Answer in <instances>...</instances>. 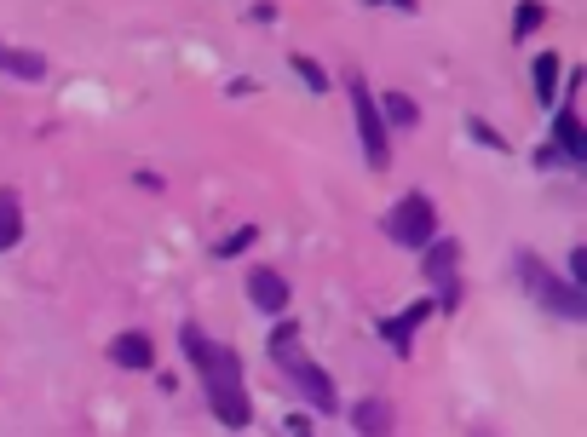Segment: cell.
I'll use <instances>...</instances> for the list:
<instances>
[{"label": "cell", "mask_w": 587, "mask_h": 437, "mask_svg": "<svg viewBox=\"0 0 587 437\" xmlns=\"http://www.w3.org/2000/svg\"><path fill=\"white\" fill-rule=\"evenodd\" d=\"M386 236L398 242V248H426L432 236H438V207L426 190H409L392 213H386Z\"/></svg>", "instance_id": "8992f818"}, {"label": "cell", "mask_w": 587, "mask_h": 437, "mask_svg": "<svg viewBox=\"0 0 587 437\" xmlns=\"http://www.w3.org/2000/svg\"><path fill=\"white\" fill-rule=\"evenodd\" d=\"M513 265H518L524 294L536 299L541 311H553V317H564V322H587V288H576V282L553 276V271H547V259H541L536 248H518Z\"/></svg>", "instance_id": "3957f363"}, {"label": "cell", "mask_w": 587, "mask_h": 437, "mask_svg": "<svg viewBox=\"0 0 587 437\" xmlns=\"http://www.w3.org/2000/svg\"><path fill=\"white\" fill-rule=\"evenodd\" d=\"M472 437H490V432H472Z\"/></svg>", "instance_id": "cb8c5ba5"}, {"label": "cell", "mask_w": 587, "mask_h": 437, "mask_svg": "<svg viewBox=\"0 0 587 437\" xmlns=\"http://www.w3.org/2000/svg\"><path fill=\"white\" fill-rule=\"evenodd\" d=\"M467 127H472V138H478V144H490V150H495V156H501V150H507V138H501V133H495V127H490V121H478V115H467Z\"/></svg>", "instance_id": "d6986e66"}, {"label": "cell", "mask_w": 587, "mask_h": 437, "mask_svg": "<svg viewBox=\"0 0 587 437\" xmlns=\"http://www.w3.org/2000/svg\"><path fill=\"white\" fill-rule=\"evenodd\" d=\"M288 437H311V420H306V414H294V420H288Z\"/></svg>", "instance_id": "7402d4cb"}, {"label": "cell", "mask_w": 587, "mask_h": 437, "mask_svg": "<svg viewBox=\"0 0 587 437\" xmlns=\"http://www.w3.org/2000/svg\"><path fill=\"white\" fill-rule=\"evenodd\" d=\"M392 426H398L392 397H357V409H352V432L357 437H392Z\"/></svg>", "instance_id": "30bf717a"}, {"label": "cell", "mask_w": 587, "mask_h": 437, "mask_svg": "<svg viewBox=\"0 0 587 437\" xmlns=\"http://www.w3.org/2000/svg\"><path fill=\"white\" fill-rule=\"evenodd\" d=\"M271 363L294 380V391H300L317 414H340V391H334L329 368H317L306 351H300V322H277V334H271Z\"/></svg>", "instance_id": "7a4b0ae2"}, {"label": "cell", "mask_w": 587, "mask_h": 437, "mask_svg": "<svg viewBox=\"0 0 587 437\" xmlns=\"http://www.w3.org/2000/svg\"><path fill=\"white\" fill-rule=\"evenodd\" d=\"M0 69L18 75V81H47V58H41V52H24V46H0Z\"/></svg>", "instance_id": "4fadbf2b"}, {"label": "cell", "mask_w": 587, "mask_h": 437, "mask_svg": "<svg viewBox=\"0 0 587 437\" xmlns=\"http://www.w3.org/2000/svg\"><path fill=\"white\" fill-rule=\"evenodd\" d=\"M536 167H541V173H547V167H559V150H553V144H541V150H536Z\"/></svg>", "instance_id": "44dd1931"}, {"label": "cell", "mask_w": 587, "mask_h": 437, "mask_svg": "<svg viewBox=\"0 0 587 437\" xmlns=\"http://www.w3.org/2000/svg\"><path fill=\"white\" fill-rule=\"evenodd\" d=\"M18 242H24V207L12 190H0V253L18 248Z\"/></svg>", "instance_id": "9a60e30c"}, {"label": "cell", "mask_w": 587, "mask_h": 437, "mask_svg": "<svg viewBox=\"0 0 587 437\" xmlns=\"http://www.w3.org/2000/svg\"><path fill=\"white\" fill-rule=\"evenodd\" d=\"M426 259H421V276L426 282H432V305H438V311H455V305H461V242H455V236H432V242H426Z\"/></svg>", "instance_id": "5b68a950"}, {"label": "cell", "mask_w": 587, "mask_h": 437, "mask_svg": "<svg viewBox=\"0 0 587 437\" xmlns=\"http://www.w3.org/2000/svg\"><path fill=\"white\" fill-rule=\"evenodd\" d=\"M559 75H564L559 52H541L536 64H530V87H536V104H553V98H559Z\"/></svg>", "instance_id": "5bb4252c"}, {"label": "cell", "mask_w": 587, "mask_h": 437, "mask_svg": "<svg viewBox=\"0 0 587 437\" xmlns=\"http://www.w3.org/2000/svg\"><path fill=\"white\" fill-rule=\"evenodd\" d=\"M179 345H185L190 368L202 374V391H208L213 420H219V426H231V432L254 426V403H248V386H242V357H236L231 345L208 340L196 322H185V328H179Z\"/></svg>", "instance_id": "6da1fadb"}, {"label": "cell", "mask_w": 587, "mask_h": 437, "mask_svg": "<svg viewBox=\"0 0 587 437\" xmlns=\"http://www.w3.org/2000/svg\"><path fill=\"white\" fill-rule=\"evenodd\" d=\"M288 64H294V75H300V81H306L311 92H323V87H329V75H323V64H317V58H306V52H294Z\"/></svg>", "instance_id": "ac0fdd59"}, {"label": "cell", "mask_w": 587, "mask_h": 437, "mask_svg": "<svg viewBox=\"0 0 587 437\" xmlns=\"http://www.w3.org/2000/svg\"><path fill=\"white\" fill-rule=\"evenodd\" d=\"M553 150H559L564 167H587V138H582V115H576V98H564L559 115H553Z\"/></svg>", "instance_id": "52a82bcc"}, {"label": "cell", "mask_w": 587, "mask_h": 437, "mask_svg": "<svg viewBox=\"0 0 587 437\" xmlns=\"http://www.w3.org/2000/svg\"><path fill=\"white\" fill-rule=\"evenodd\" d=\"M541 23H547V6H541V0H518V12H513V41H530Z\"/></svg>", "instance_id": "e0dca14e"}, {"label": "cell", "mask_w": 587, "mask_h": 437, "mask_svg": "<svg viewBox=\"0 0 587 437\" xmlns=\"http://www.w3.org/2000/svg\"><path fill=\"white\" fill-rule=\"evenodd\" d=\"M340 81H346V98H352V127H357V144H363V161L380 173L392 161V133H386V121L375 110V92H369V81L357 69H346Z\"/></svg>", "instance_id": "277c9868"}, {"label": "cell", "mask_w": 587, "mask_h": 437, "mask_svg": "<svg viewBox=\"0 0 587 437\" xmlns=\"http://www.w3.org/2000/svg\"><path fill=\"white\" fill-rule=\"evenodd\" d=\"M564 282L587 288V248H570V276H564Z\"/></svg>", "instance_id": "ffe728a7"}, {"label": "cell", "mask_w": 587, "mask_h": 437, "mask_svg": "<svg viewBox=\"0 0 587 437\" xmlns=\"http://www.w3.org/2000/svg\"><path fill=\"white\" fill-rule=\"evenodd\" d=\"M380 121H386V133H409V127H421V104L409 98V92H386V98H375Z\"/></svg>", "instance_id": "8fae6325"}, {"label": "cell", "mask_w": 587, "mask_h": 437, "mask_svg": "<svg viewBox=\"0 0 587 437\" xmlns=\"http://www.w3.org/2000/svg\"><path fill=\"white\" fill-rule=\"evenodd\" d=\"M248 299H254V311H265V317H282L288 311V282H282V271L254 265L248 271Z\"/></svg>", "instance_id": "9c48e42d"}, {"label": "cell", "mask_w": 587, "mask_h": 437, "mask_svg": "<svg viewBox=\"0 0 587 437\" xmlns=\"http://www.w3.org/2000/svg\"><path fill=\"white\" fill-rule=\"evenodd\" d=\"M369 6H398V12H415V0H369Z\"/></svg>", "instance_id": "603a6c76"}, {"label": "cell", "mask_w": 587, "mask_h": 437, "mask_svg": "<svg viewBox=\"0 0 587 437\" xmlns=\"http://www.w3.org/2000/svg\"><path fill=\"white\" fill-rule=\"evenodd\" d=\"M110 363H116V368H150V363H156L150 334H116V340H110Z\"/></svg>", "instance_id": "7c38bea8"}, {"label": "cell", "mask_w": 587, "mask_h": 437, "mask_svg": "<svg viewBox=\"0 0 587 437\" xmlns=\"http://www.w3.org/2000/svg\"><path fill=\"white\" fill-rule=\"evenodd\" d=\"M254 242H259V225H236L231 236H219V242H213V259H219V265H225V259H242Z\"/></svg>", "instance_id": "2e32d148"}, {"label": "cell", "mask_w": 587, "mask_h": 437, "mask_svg": "<svg viewBox=\"0 0 587 437\" xmlns=\"http://www.w3.org/2000/svg\"><path fill=\"white\" fill-rule=\"evenodd\" d=\"M432 311H438L432 299H415V305H403L398 317H386V322H380V340L392 345V357H409V351H415V328H421V322L432 317Z\"/></svg>", "instance_id": "ba28073f"}]
</instances>
